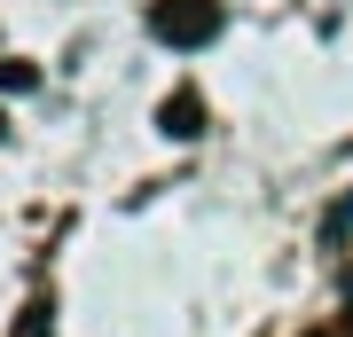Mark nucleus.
I'll return each instance as SVG.
<instances>
[{"instance_id":"obj_1","label":"nucleus","mask_w":353,"mask_h":337,"mask_svg":"<svg viewBox=\"0 0 353 337\" xmlns=\"http://www.w3.org/2000/svg\"><path fill=\"white\" fill-rule=\"evenodd\" d=\"M150 32L165 48H204V39H220V0H157Z\"/></svg>"},{"instance_id":"obj_2","label":"nucleus","mask_w":353,"mask_h":337,"mask_svg":"<svg viewBox=\"0 0 353 337\" xmlns=\"http://www.w3.org/2000/svg\"><path fill=\"white\" fill-rule=\"evenodd\" d=\"M157 134L165 141H196L204 134V94L196 87H173V94L157 102Z\"/></svg>"},{"instance_id":"obj_3","label":"nucleus","mask_w":353,"mask_h":337,"mask_svg":"<svg viewBox=\"0 0 353 337\" xmlns=\"http://www.w3.org/2000/svg\"><path fill=\"white\" fill-rule=\"evenodd\" d=\"M8 337H55V306H48V298H32L24 314H16V329H8Z\"/></svg>"},{"instance_id":"obj_4","label":"nucleus","mask_w":353,"mask_h":337,"mask_svg":"<svg viewBox=\"0 0 353 337\" xmlns=\"http://www.w3.org/2000/svg\"><path fill=\"white\" fill-rule=\"evenodd\" d=\"M0 87H8V94H24V87H39V71H32V63H16V55H8V63H0Z\"/></svg>"},{"instance_id":"obj_5","label":"nucleus","mask_w":353,"mask_h":337,"mask_svg":"<svg viewBox=\"0 0 353 337\" xmlns=\"http://www.w3.org/2000/svg\"><path fill=\"white\" fill-rule=\"evenodd\" d=\"M0 141H8V118H0Z\"/></svg>"}]
</instances>
